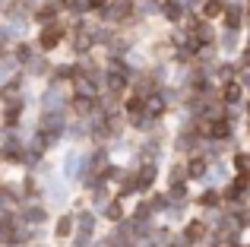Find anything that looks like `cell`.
Here are the masks:
<instances>
[{
  "mask_svg": "<svg viewBox=\"0 0 250 247\" xmlns=\"http://www.w3.org/2000/svg\"><path fill=\"white\" fill-rule=\"evenodd\" d=\"M92 241V231H80L76 228V235H73V247H89Z\"/></svg>",
  "mask_w": 250,
  "mask_h": 247,
  "instance_id": "8fae6325",
  "label": "cell"
},
{
  "mask_svg": "<svg viewBox=\"0 0 250 247\" xmlns=\"http://www.w3.org/2000/svg\"><path fill=\"white\" fill-rule=\"evenodd\" d=\"M63 22H44V29H42V35H38V44H42V51H54L57 44H61V38H63Z\"/></svg>",
  "mask_w": 250,
  "mask_h": 247,
  "instance_id": "6da1fadb",
  "label": "cell"
},
{
  "mask_svg": "<svg viewBox=\"0 0 250 247\" xmlns=\"http://www.w3.org/2000/svg\"><path fill=\"white\" fill-rule=\"evenodd\" d=\"M73 228H76L73 219H70V216H61V219H57V225H54V238H61V241H63V238L73 235Z\"/></svg>",
  "mask_w": 250,
  "mask_h": 247,
  "instance_id": "5b68a950",
  "label": "cell"
},
{
  "mask_svg": "<svg viewBox=\"0 0 250 247\" xmlns=\"http://www.w3.org/2000/svg\"><path fill=\"white\" fill-rule=\"evenodd\" d=\"M162 16H165L168 22H177V19H184V6L177 3V0H162Z\"/></svg>",
  "mask_w": 250,
  "mask_h": 247,
  "instance_id": "3957f363",
  "label": "cell"
},
{
  "mask_svg": "<svg viewBox=\"0 0 250 247\" xmlns=\"http://www.w3.org/2000/svg\"><path fill=\"white\" fill-rule=\"evenodd\" d=\"M44 219H48V209H44V206H38V203L25 206V212H22V222L25 225H32V228H35V225H42Z\"/></svg>",
  "mask_w": 250,
  "mask_h": 247,
  "instance_id": "7a4b0ae2",
  "label": "cell"
},
{
  "mask_svg": "<svg viewBox=\"0 0 250 247\" xmlns=\"http://www.w3.org/2000/svg\"><path fill=\"white\" fill-rule=\"evenodd\" d=\"M104 216H108V222H121V219H124V203H121V200L104 203Z\"/></svg>",
  "mask_w": 250,
  "mask_h": 247,
  "instance_id": "52a82bcc",
  "label": "cell"
},
{
  "mask_svg": "<svg viewBox=\"0 0 250 247\" xmlns=\"http://www.w3.org/2000/svg\"><path fill=\"white\" fill-rule=\"evenodd\" d=\"M140 190H146V187H152V181L159 178V171H155V165L152 162H146V165H140Z\"/></svg>",
  "mask_w": 250,
  "mask_h": 247,
  "instance_id": "277c9868",
  "label": "cell"
},
{
  "mask_svg": "<svg viewBox=\"0 0 250 247\" xmlns=\"http://www.w3.org/2000/svg\"><path fill=\"white\" fill-rule=\"evenodd\" d=\"M219 203H222L219 190H203V197H200V206H206V209H212V206H219Z\"/></svg>",
  "mask_w": 250,
  "mask_h": 247,
  "instance_id": "9c48e42d",
  "label": "cell"
},
{
  "mask_svg": "<svg viewBox=\"0 0 250 247\" xmlns=\"http://www.w3.org/2000/svg\"><path fill=\"white\" fill-rule=\"evenodd\" d=\"M244 67H247V70H250V48H247V51H244Z\"/></svg>",
  "mask_w": 250,
  "mask_h": 247,
  "instance_id": "4fadbf2b",
  "label": "cell"
},
{
  "mask_svg": "<svg viewBox=\"0 0 250 247\" xmlns=\"http://www.w3.org/2000/svg\"><path fill=\"white\" fill-rule=\"evenodd\" d=\"M76 228H80V231H95V212H80Z\"/></svg>",
  "mask_w": 250,
  "mask_h": 247,
  "instance_id": "ba28073f",
  "label": "cell"
},
{
  "mask_svg": "<svg viewBox=\"0 0 250 247\" xmlns=\"http://www.w3.org/2000/svg\"><path fill=\"white\" fill-rule=\"evenodd\" d=\"M225 25L228 29H241V10H225Z\"/></svg>",
  "mask_w": 250,
  "mask_h": 247,
  "instance_id": "30bf717a",
  "label": "cell"
},
{
  "mask_svg": "<svg viewBox=\"0 0 250 247\" xmlns=\"http://www.w3.org/2000/svg\"><path fill=\"white\" fill-rule=\"evenodd\" d=\"M203 16L206 19L225 16V0H206V3H203Z\"/></svg>",
  "mask_w": 250,
  "mask_h": 247,
  "instance_id": "8992f818",
  "label": "cell"
},
{
  "mask_svg": "<svg viewBox=\"0 0 250 247\" xmlns=\"http://www.w3.org/2000/svg\"><path fill=\"white\" fill-rule=\"evenodd\" d=\"M234 165L241 174H250V155H234Z\"/></svg>",
  "mask_w": 250,
  "mask_h": 247,
  "instance_id": "7c38bea8",
  "label": "cell"
},
{
  "mask_svg": "<svg viewBox=\"0 0 250 247\" xmlns=\"http://www.w3.org/2000/svg\"><path fill=\"white\" fill-rule=\"evenodd\" d=\"M247 114H250V102H247Z\"/></svg>",
  "mask_w": 250,
  "mask_h": 247,
  "instance_id": "5bb4252c",
  "label": "cell"
}]
</instances>
